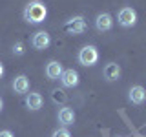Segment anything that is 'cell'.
<instances>
[{
  "label": "cell",
  "mask_w": 146,
  "mask_h": 137,
  "mask_svg": "<svg viewBox=\"0 0 146 137\" xmlns=\"http://www.w3.org/2000/svg\"><path fill=\"white\" fill-rule=\"evenodd\" d=\"M113 26V20H111V15L110 13H100V15L95 18V27L99 31H110Z\"/></svg>",
  "instance_id": "8992f818"
},
{
  "label": "cell",
  "mask_w": 146,
  "mask_h": 137,
  "mask_svg": "<svg viewBox=\"0 0 146 137\" xmlns=\"http://www.w3.org/2000/svg\"><path fill=\"white\" fill-rule=\"evenodd\" d=\"M51 137H71V134L66 130V128H58V130H55L53 132V135Z\"/></svg>",
  "instance_id": "9a60e30c"
},
{
  "label": "cell",
  "mask_w": 146,
  "mask_h": 137,
  "mask_svg": "<svg viewBox=\"0 0 146 137\" xmlns=\"http://www.w3.org/2000/svg\"><path fill=\"white\" fill-rule=\"evenodd\" d=\"M51 97H53V100H55V102H60V104H64V102H66V99H68V95L64 93L62 90H53Z\"/></svg>",
  "instance_id": "5bb4252c"
},
{
  "label": "cell",
  "mask_w": 146,
  "mask_h": 137,
  "mask_svg": "<svg viewBox=\"0 0 146 137\" xmlns=\"http://www.w3.org/2000/svg\"><path fill=\"white\" fill-rule=\"evenodd\" d=\"M58 122L64 126H70L75 122V113H73L71 108H60V112H58Z\"/></svg>",
  "instance_id": "8fae6325"
},
{
  "label": "cell",
  "mask_w": 146,
  "mask_h": 137,
  "mask_svg": "<svg viewBox=\"0 0 146 137\" xmlns=\"http://www.w3.org/2000/svg\"><path fill=\"white\" fill-rule=\"evenodd\" d=\"M26 106L29 110H40V108H42V95H40V93H27Z\"/></svg>",
  "instance_id": "7c38bea8"
},
{
  "label": "cell",
  "mask_w": 146,
  "mask_h": 137,
  "mask_svg": "<svg viewBox=\"0 0 146 137\" xmlns=\"http://www.w3.org/2000/svg\"><path fill=\"white\" fill-rule=\"evenodd\" d=\"M99 61V51L95 46H84L79 53V62L82 66H93Z\"/></svg>",
  "instance_id": "7a4b0ae2"
},
{
  "label": "cell",
  "mask_w": 146,
  "mask_h": 137,
  "mask_svg": "<svg viewBox=\"0 0 146 137\" xmlns=\"http://www.w3.org/2000/svg\"><path fill=\"white\" fill-rule=\"evenodd\" d=\"M60 80L66 88H73V86L79 84V73L75 70H64L62 75H60Z\"/></svg>",
  "instance_id": "5b68a950"
},
{
  "label": "cell",
  "mask_w": 146,
  "mask_h": 137,
  "mask_svg": "<svg viewBox=\"0 0 146 137\" xmlns=\"http://www.w3.org/2000/svg\"><path fill=\"white\" fill-rule=\"evenodd\" d=\"M0 137H13V134L7 132V130H4V132H0Z\"/></svg>",
  "instance_id": "e0dca14e"
},
{
  "label": "cell",
  "mask_w": 146,
  "mask_h": 137,
  "mask_svg": "<svg viewBox=\"0 0 146 137\" xmlns=\"http://www.w3.org/2000/svg\"><path fill=\"white\" fill-rule=\"evenodd\" d=\"M13 90H15V93H27L29 91V79L26 75H18L13 80Z\"/></svg>",
  "instance_id": "9c48e42d"
},
{
  "label": "cell",
  "mask_w": 146,
  "mask_h": 137,
  "mask_svg": "<svg viewBox=\"0 0 146 137\" xmlns=\"http://www.w3.org/2000/svg\"><path fill=\"white\" fill-rule=\"evenodd\" d=\"M62 64L60 62H57V61H51L46 66V75H48V79H51V80H55V79H60V75H62Z\"/></svg>",
  "instance_id": "ba28073f"
},
{
  "label": "cell",
  "mask_w": 146,
  "mask_h": 137,
  "mask_svg": "<svg viewBox=\"0 0 146 137\" xmlns=\"http://www.w3.org/2000/svg\"><path fill=\"white\" fill-rule=\"evenodd\" d=\"M2 106H4V102H2V99H0V112H2Z\"/></svg>",
  "instance_id": "d6986e66"
},
{
  "label": "cell",
  "mask_w": 146,
  "mask_h": 137,
  "mask_svg": "<svg viewBox=\"0 0 146 137\" xmlns=\"http://www.w3.org/2000/svg\"><path fill=\"white\" fill-rule=\"evenodd\" d=\"M64 31H68V33H71V35L84 33L86 31V20L82 17H73L64 24Z\"/></svg>",
  "instance_id": "3957f363"
},
{
  "label": "cell",
  "mask_w": 146,
  "mask_h": 137,
  "mask_svg": "<svg viewBox=\"0 0 146 137\" xmlns=\"http://www.w3.org/2000/svg\"><path fill=\"white\" fill-rule=\"evenodd\" d=\"M104 77H106L108 80H117L119 77H121V68H119V64H108L106 68H104Z\"/></svg>",
  "instance_id": "4fadbf2b"
},
{
  "label": "cell",
  "mask_w": 146,
  "mask_h": 137,
  "mask_svg": "<svg viewBox=\"0 0 146 137\" xmlns=\"http://www.w3.org/2000/svg\"><path fill=\"white\" fill-rule=\"evenodd\" d=\"M49 42H51V37H49V33H46V31H38L33 37V46L36 49H46L49 46Z\"/></svg>",
  "instance_id": "52a82bcc"
},
{
  "label": "cell",
  "mask_w": 146,
  "mask_h": 137,
  "mask_svg": "<svg viewBox=\"0 0 146 137\" xmlns=\"http://www.w3.org/2000/svg\"><path fill=\"white\" fill-rule=\"evenodd\" d=\"M130 100L133 104H143L146 100V90L143 86H133V88L130 90Z\"/></svg>",
  "instance_id": "30bf717a"
},
{
  "label": "cell",
  "mask_w": 146,
  "mask_h": 137,
  "mask_svg": "<svg viewBox=\"0 0 146 137\" xmlns=\"http://www.w3.org/2000/svg\"><path fill=\"white\" fill-rule=\"evenodd\" d=\"M4 75V66H2V62H0V77Z\"/></svg>",
  "instance_id": "ac0fdd59"
},
{
  "label": "cell",
  "mask_w": 146,
  "mask_h": 137,
  "mask_svg": "<svg viewBox=\"0 0 146 137\" xmlns=\"http://www.w3.org/2000/svg\"><path fill=\"white\" fill-rule=\"evenodd\" d=\"M13 51H15L17 55H22V53H24V44H22V42H17L15 48H13Z\"/></svg>",
  "instance_id": "2e32d148"
},
{
  "label": "cell",
  "mask_w": 146,
  "mask_h": 137,
  "mask_svg": "<svg viewBox=\"0 0 146 137\" xmlns=\"http://www.w3.org/2000/svg\"><path fill=\"white\" fill-rule=\"evenodd\" d=\"M48 17V9L42 2H38V0H35V2H29L24 9V18L27 22H31V24H40V22H44V18Z\"/></svg>",
  "instance_id": "6da1fadb"
},
{
  "label": "cell",
  "mask_w": 146,
  "mask_h": 137,
  "mask_svg": "<svg viewBox=\"0 0 146 137\" xmlns=\"http://www.w3.org/2000/svg\"><path fill=\"white\" fill-rule=\"evenodd\" d=\"M117 20H119L121 26L131 27V26H135V22H137V13L131 7H122L121 11H119V15H117Z\"/></svg>",
  "instance_id": "277c9868"
}]
</instances>
